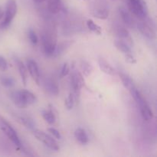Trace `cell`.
I'll list each match as a JSON object with an SVG mask.
<instances>
[{"label":"cell","instance_id":"obj_30","mask_svg":"<svg viewBox=\"0 0 157 157\" xmlns=\"http://www.w3.org/2000/svg\"><path fill=\"white\" fill-rule=\"evenodd\" d=\"M29 39H30L31 42L32 43V44H37L38 41V36H37V35L35 34V31H33L32 29H29Z\"/></svg>","mask_w":157,"mask_h":157},{"label":"cell","instance_id":"obj_13","mask_svg":"<svg viewBox=\"0 0 157 157\" xmlns=\"http://www.w3.org/2000/svg\"><path fill=\"white\" fill-rule=\"evenodd\" d=\"M98 64H99L100 69L104 73L109 75H114L116 74L115 69L105 59H104V58H101L98 59Z\"/></svg>","mask_w":157,"mask_h":157},{"label":"cell","instance_id":"obj_29","mask_svg":"<svg viewBox=\"0 0 157 157\" xmlns=\"http://www.w3.org/2000/svg\"><path fill=\"white\" fill-rule=\"evenodd\" d=\"M69 73H70V67H69L68 64H67V63H64V64H63L62 67H61L60 77H61V78H64V77H66L67 75H68Z\"/></svg>","mask_w":157,"mask_h":157},{"label":"cell","instance_id":"obj_7","mask_svg":"<svg viewBox=\"0 0 157 157\" xmlns=\"http://www.w3.org/2000/svg\"><path fill=\"white\" fill-rule=\"evenodd\" d=\"M17 13L16 0H8L6 2L5 18L2 23V27L6 28L11 24Z\"/></svg>","mask_w":157,"mask_h":157},{"label":"cell","instance_id":"obj_5","mask_svg":"<svg viewBox=\"0 0 157 157\" xmlns=\"http://www.w3.org/2000/svg\"><path fill=\"white\" fill-rule=\"evenodd\" d=\"M0 130L2 133H4L6 135L8 138L15 144V146L18 147H21V141H20L19 137L17 134L16 131L12 128V126L6 121V119L2 117L0 115Z\"/></svg>","mask_w":157,"mask_h":157},{"label":"cell","instance_id":"obj_27","mask_svg":"<svg viewBox=\"0 0 157 157\" xmlns=\"http://www.w3.org/2000/svg\"><path fill=\"white\" fill-rule=\"evenodd\" d=\"M74 104H75V96H74L73 93H70L67 98H66L64 105L67 110H71L74 107Z\"/></svg>","mask_w":157,"mask_h":157},{"label":"cell","instance_id":"obj_8","mask_svg":"<svg viewBox=\"0 0 157 157\" xmlns=\"http://www.w3.org/2000/svg\"><path fill=\"white\" fill-rule=\"evenodd\" d=\"M137 29L147 38H150V39H153L156 38L155 29L147 21L141 20V21L137 23Z\"/></svg>","mask_w":157,"mask_h":157},{"label":"cell","instance_id":"obj_10","mask_svg":"<svg viewBox=\"0 0 157 157\" xmlns=\"http://www.w3.org/2000/svg\"><path fill=\"white\" fill-rule=\"evenodd\" d=\"M45 91L51 96H58L59 94V87L57 83L51 78H46L44 82Z\"/></svg>","mask_w":157,"mask_h":157},{"label":"cell","instance_id":"obj_17","mask_svg":"<svg viewBox=\"0 0 157 157\" xmlns=\"http://www.w3.org/2000/svg\"><path fill=\"white\" fill-rule=\"evenodd\" d=\"M17 67H18V72H19L20 77H21V81H22L24 86H26L28 81V69L25 67L24 64L22 63V61H21L20 60H17L16 61Z\"/></svg>","mask_w":157,"mask_h":157},{"label":"cell","instance_id":"obj_9","mask_svg":"<svg viewBox=\"0 0 157 157\" xmlns=\"http://www.w3.org/2000/svg\"><path fill=\"white\" fill-rule=\"evenodd\" d=\"M27 69L32 79L38 85L40 84V72L37 63L34 60L29 59L27 61Z\"/></svg>","mask_w":157,"mask_h":157},{"label":"cell","instance_id":"obj_24","mask_svg":"<svg viewBox=\"0 0 157 157\" xmlns=\"http://www.w3.org/2000/svg\"><path fill=\"white\" fill-rule=\"evenodd\" d=\"M87 28H88L89 30L91 31L92 32H94V33L96 34V35H101V33H102V29H101V28L100 27L98 24H96L93 20L91 19L87 20Z\"/></svg>","mask_w":157,"mask_h":157},{"label":"cell","instance_id":"obj_25","mask_svg":"<svg viewBox=\"0 0 157 157\" xmlns=\"http://www.w3.org/2000/svg\"><path fill=\"white\" fill-rule=\"evenodd\" d=\"M81 71H82L83 75L85 77H88L92 73V71H93V67H92V66L86 61H81Z\"/></svg>","mask_w":157,"mask_h":157},{"label":"cell","instance_id":"obj_32","mask_svg":"<svg viewBox=\"0 0 157 157\" xmlns=\"http://www.w3.org/2000/svg\"><path fill=\"white\" fill-rule=\"evenodd\" d=\"M48 131L51 133V134L53 135L54 137H55L58 140L61 139V135L60 133V132L58 130H57L55 128H53V127H50V128L48 129Z\"/></svg>","mask_w":157,"mask_h":157},{"label":"cell","instance_id":"obj_3","mask_svg":"<svg viewBox=\"0 0 157 157\" xmlns=\"http://www.w3.org/2000/svg\"><path fill=\"white\" fill-rule=\"evenodd\" d=\"M128 10L140 20H145L148 15V8L145 0H126Z\"/></svg>","mask_w":157,"mask_h":157},{"label":"cell","instance_id":"obj_23","mask_svg":"<svg viewBox=\"0 0 157 157\" xmlns=\"http://www.w3.org/2000/svg\"><path fill=\"white\" fill-rule=\"evenodd\" d=\"M42 117L44 118V121L49 124H54L56 121V117H55V113H53L52 110H43L42 111Z\"/></svg>","mask_w":157,"mask_h":157},{"label":"cell","instance_id":"obj_34","mask_svg":"<svg viewBox=\"0 0 157 157\" xmlns=\"http://www.w3.org/2000/svg\"><path fill=\"white\" fill-rule=\"evenodd\" d=\"M3 16H4V11H3L2 9L0 7V19H1Z\"/></svg>","mask_w":157,"mask_h":157},{"label":"cell","instance_id":"obj_16","mask_svg":"<svg viewBox=\"0 0 157 157\" xmlns=\"http://www.w3.org/2000/svg\"><path fill=\"white\" fill-rule=\"evenodd\" d=\"M11 99H12V102L14 103L16 107H18V108H25L26 105L23 102L22 98H21V93H20V90H15L11 93L10 94Z\"/></svg>","mask_w":157,"mask_h":157},{"label":"cell","instance_id":"obj_31","mask_svg":"<svg viewBox=\"0 0 157 157\" xmlns=\"http://www.w3.org/2000/svg\"><path fill=\"white\" fill-rule=\"evenodd\" d=\"M8 70V63L5 58L0 55V71H6Z\"/></svg>","mask_w":157,"mask_h":157},{"label":"cell","instance_id":"obj_2","mask_svg":"<svg viewBox=\"0 0 157 157\" xmlns=\"http://www.w3.org/2000/svg\"><path fill=\"white\" fill-rule=\"evenodd\" d=\"M130 92L132 96H133V99L135 100V101L137 104V105L139 106L143 119L146 121H151L153 118V111L150 109V106L148 105L146 100L143 97V95L140 94V92L137 90L136 87L132 89Z\"/></svg>","mask_w":157,"mask_h":157},{"label":"cell","instance_id":"obj_33","mask_svg":"<svg viewBox=\"0 0 157 157\" xmlns=\"http://www.w3.org/2000/svg\"><path fill=\"white\" fill-rule=\"evenodd\" d=\"M125 61H127L128 64H134L136 63V58L131 55V53L125 54Z\"/></svg>","mask_w":157,"mask_h":157},{"label":"cell","instance_id":"obj_14","mask_svg":"<svg viewBox=\"0 0 157 157\" xmlns=\"http://www.w3.org/2000/svg\"><path fill=\"white\" fill-rule=\"evenodd\" d=\"M20 93H21L23 102L25 104L26 107L35 104V101H36V97L35 96L34 94H32V92H30L29 90H20Z\"/></svg>","mask_w":157,"mask_h":157},{"label":"cell","instance_id":"obj_11","mask_svg":"<svg viewBox=\"0 0 157 157\" xmlns=\"http://www.w3.org/2000/svg\"><path fill=\"white\" fill-rule=\"evenodd\" d=\"M47 7L49 12L53 15L58 14L63 9V3L61 0H47Z\"/></svg>","mask_w":157,"mask_h":157},{"label":"cell","instance_id":"obj_6","mask_svg":"<svg viewBox=\"0 0 157 157\" xmlns=\"http://www.w3.org/2000/svg\"><path fill=\"white\" fill-rule=\"evenodd\" d=\"M33 134L37 138V140L43 143L46 147H48L51 150H55V151H58L59 150V146H58L56 140L53 139V137L44 133V132L41 131L40 130L34 129Z\"/></svg>","mask_w":157,"mask_h":157},{"label":"cell","instance_id":"obj_1","mask_svg":"<svg viewBox=\"0 0 157 157\" xmlns=\"http://www.w3.org/2000/svg\"><path fill=\"white\" fill-rule=\"evenodd\" d=\"M42 44L47 56H52L58 44V29L54 21H47L43 29Z\"/></svg>","mask_w":157,"mask_h":157},{"label":"cell","instance_id":"obj_28","mask_svg":"<svg viewBox=\"0 0 157 157\" xmlns=\"http://www.w3.org/2000/svg\"><path fill=\"white\" fill-rule=\"evenodd\" d=\"M1 84L6 87H10L15 84V81L10 77H2L1 78Z\"/></svg>","mask_w":157,"mask_h":157},{"label":"cell","instance_id":"obj_4","mask_svg":"<svg viewBox=\"0 0 157 157\" xmlns=\"http://www.w3.org/2000/svg\"><path fill=\"white\" fill-rule=\"evenodd\" d=\"M71 84L75 98L78 100V98H79L80 97L81 88L85 85V81H84L82 74L75 69V66H73L71 75Z\"/></svg>","mask_w":157,"mask_h":157},{"label":"cell","instance_id":"obj_35","mask_svg":"<svg viewBox=\"0 0 157 157\" xmlns=\"http://www.w3.org/2000/svg\"><path fill=\"white\" fill-rule=\"evenodd\" d=\"M33 1L35 2L38 3V4H39V3H42V2H45L46 0H33Z\"/></svg>","mask_w":157,"mask_h":157},{"label":"cell","instance_id":"obj_26","mask_svg":"<svg viewBox=\"0 0 157 157\" xmlns=\"http://www.w3.org/2000/svg\"><path fill=\"white\" fill-rule=\"evenodd\" d=\"M19 121L25 126V127H27V128L32 130L35 129V124L34 123L33 120H32L31 118L27 117H20Z\"/></svg>","mask_w":157,"mask_h":157},{"label":"cell","instance_id":"obj_20","mask_svg":"<svg viewBox=\"0 0 157 157\" xmlns=\"http://www.w3.org/2000/svg\"><path fill=\"white\" fill-rule=\"evenodd\" d=\"M114 45L117 48V50H119L120 52H123L124 54H128L131 53V48H130V46L127 44L126 41H123V40L119 39L116 40L114 41Z\"/></svg>","mask_w":157,"mask_h":157},{"label":"cell","instance_id":"obj_15","mask_svg":"<svg viewBox=\"0 0 157 157\" xmlns=\"http://www.w3.org/2000/svg\"><path fill=\"white\" fill-rule=\"evenodd\" d=\"M73 42L74 41H63V42L60 43L59 44H57L56 48H55V52H54L53 55H52V56L57 57L62 55V54H64V52H65L66 51H67V49L72 45Z\"/></svg>","mask_w":157,"mask_h":157},{"label":"cell","instance_id":"obj_12","mask_svg":"<svg viewBox=\"0 0 157 157\" xmlns=\"http://www.w3.org/2000/svg\"><path fill=\"white\" fill-rule=\"evenodd\" d=\"M119 12L124 22L128 26H130V27H133V25H134V20L132 17L131 13L127 9H126L124 7H122V6L119 8Z\"/></svg>","mask_w":157,"mask_h":157},{"label":"cell","instance_id":"obj_19","mask_svg":"<svg viewBox=\"0 0 157 157\" xmlns=\"http://www.w3.org/2000/svg\"><path fill=\"white\" fill-rule=\"evenodd\" d=\"M75 137L81 144H87L89 141V138L87 133L82 128H78L75 130Z\"/></svg>","mask_w":157,"mask_h":157},{"label":"cell","instance_id":"obj_18","mask_svg":"<svg viewBox=\"0 0 157 157\" xmlns=\"http://www.w3.org/2000/svg\"><path fill=\"white\" fill-rule=\"evenodd\" d=\"M119 76L121 81H122L123 85H124L129 91H130L132 89L134 88V87H136L133 81L128 75H127V74L125 73H119Z\"/></svg>","mask_w":157,"mask_h":157},{"label":"cell","instance_id":"obj_22","mask_svg":"<svg viewBox=\"0 0 157 157\" xmlns=\"http://www.w3.org/2000/svg\"><path fill=\"white\" fill-rule=\"evenodd\" d=\"M92 15L94 17L99 19H107L109 16V10L107 9H104V8H100V9H96L92 11Z\"/></svg>","mask_w":157,"mask_h":157},{"label":"cell","instance_id":"obj_21","mask_svg":"<svg viewBox=\"0 0 157 157\" xmlns=\"http://www.w3.org/2000/svg\"><path fill=\"white\" fill-rule=\"evenodd\" d=\"M117 35L119 37L120 39L123 40V41L127 40V42L128 43L129 45L132 44V38L130 37L128 30L126 29L125 28H119L117 31Z\"/></svg>","mask_w":157,"mask_h":157}]
</instances>
